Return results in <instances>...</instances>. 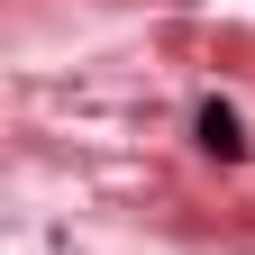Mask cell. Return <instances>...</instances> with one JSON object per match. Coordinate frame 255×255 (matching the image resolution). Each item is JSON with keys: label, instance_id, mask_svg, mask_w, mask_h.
<instances>
[{"label": "cell", "instance_id": "obj_1", "mask_svg": "<svg viewBox=\"0 0 255 255\" xmlns=\"http://www.w3.org/2000/svg\"><path fill=\"white\" fill-rule=\"evenodd\" d=\"M191 128H201V146L219 155V164H237V155H246V128H237L228 101H201V119H191Z\"/></svg>", "mask_w": 255, "mask_h": 255}]
</instances>
